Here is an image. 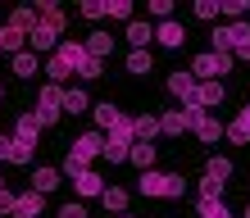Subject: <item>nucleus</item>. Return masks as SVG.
Listing matches in <instances>:
<instances>
[{
  "instance_id": "f257e3e1",
  "label": "nucleus",
  "mask_w": 250,
  "mask_h": 218,
  "mask_svg": "<svg viewBox=\"0 0 250 218\" xmlns=\"http://www.w3.org/2000/svg\"><path fill=\"white\" fill-rule=\"evenodd\" d=\"M137 191L141 196H155V200H178L182 191H187V178H182V173H141V178H137Z\"/></svg>"
},
{
  "instance_id": "f03ea898",
  "label": "nucleus",
  "mask_w": 250,
  "mask_h": 218,
  "mask_svg": "<svg viewBox=\"0 0 250 218\" xmlns=\"http://www.w3.org/2000/svg\"><path fill=\"white\" fill-rule=\"evenodd\" d=\"M96 155H105V137H100V132H82L78 141H73L68 159H64V178H78V173H86V164H91Z\"/></svg>"
},
{
  "instance_id": "7ed1b4c3",
  "label": "nucleus",
  "mask_w": 250,
  "mask_h": 218,
  "mask_svg": "<svg viewBox=\"0 0 250 218\" xmlns=\"http://www.w3.org/2000/svg\"><path fill=\"white\" fill-rule=\"evenodd\" d=\"M232 68V55H196V64H191V78H196V82H218V78H223V73Z\"/></svg>"
},
{
  "instance_id": "20e7f679",
  "label": "nucleus",
  "mask_w": 250,
  "mask_h": 218,
  "mask_svg": "<svg viewBox=\"0 0 250 218\" xmlns=\"http://www.w3.org/2000/svg\"><path fill=\"white\" fill-rule=\"evenodd\" d=\"M60 32H64V23L41 19V23L32 27V37H27V46H32V50H60Z\"/></svg>"
},
{
  "instance_id": "39448f33",
  "label": "nucleus",
  "mask_w": 250,
  "mask_h": 218,
  "mask_svg": "<svg viewBox=\"0 0 250 218\" xmlns=\"http://www.w3.org/2000/svg\"><path fill=\"white\" fill-rule=\"evenodd\" d=\"M55 55H60V59H64L73 73H78V78L86 73V64H91V55H86V41H60V50H55Z\"/></svg>"
},
{
  "instance_id": "423d86ee",
  "label": "nucleus",
  "mask_w": 250,
  "mask_h": 218,
  "mask_svg": "<svg viewBox=\"0 0 250 218\" xmlns=\"http://www.w3.org/2000/svg\"><path fill=\"white\" fill-rule=\"evenodd\" d=\"M196 86H200V82L191 78V73H173V78H168V91L178 96L182 105H191V100H196Z\"/></svg>"
},
{
  "instance_id": "0eeeda50",
  "label": "nucleus",
  "mask_w": 250,
  "mask_h": 218,
  "mask_svg": "<svg viewBox=\"0 0 250 218\" xmlns=\"http://www.w3.org/2000/svg\"><path fill=\"white\" fill-rule=\"evenodd\" d=\"M191 105H200V109L223 105V82H200V86H196V100H191Z\"/></svg>"
},
{
  "instance_id": "6e6552de",
  "label": "nucleus",
  "mask_w": 250,
  "mask_h": 218,
  "mask_svg": "<svg viewBox=\"0 0 250 218\" xmlns=\"http://www.w3.org/2000/svg\"><path fill=\"white\" fill-rule=\"evenodd\" d=\"M155 41H159V46H168V50H178L182 41H187V32H182V23H173V19H168V23H159V27H155Z\"/></svg>"
},
{
  "instance_id": "1a4fd4ad",
  "label": "nucleus",
  "mask_w": 250,
  "mask_h": 218,
  "mask_svg": "<svg viewBox=\"0 0 250 218\" xmlns=\"http://www.w3.org/2000/svg\"><path fill=\"white\" fill-rule=\"evenodd\" d=\"M86 55H91V59H109L114 55V37L109 32H91L86 37Z\"/></svg>"
},
{
  "instance_id": "9d476101",
  "label": "nucleus",
  "mask_w": 250,
  "mask_h": 218,
  "mask_svg": "<svg viewBox=\"0 0 250 218\" xmlns=\"http://www.w3.org/2000/svg\"><path fill=\"white\" fill-rule=\"evenodd\" d=\"M60 178H64L60 168H46V164H41V168L32 173V191H41V196H46V191H55V186H60Z\"/></svg>"
},
{
  "instance_id": "9b49d317",
  "label": "nucleus",
  "mask_w": 250,
  "mask_h": 218,
  "mask_svg": "<svg viewBox=\"0 0 250 218\" xmlns=\"http://www.w3.org/2000/svg\"><path fill=\"white\" fill-rule=\"evenodd\" d=\"M150 37H155V27H150V23H141V19H132V23H127V41H132V50H146V46H150Z\"/></svg>"
},
{
  "instance_id": "f8f14e48",
  "label": "nucleus",
  "mask_w": 250,
  "mask_h": 218,
  "mask_svg": "<svg viewBox=\"0 0 250 218\" xmlns=\"http://www.w3.org/2000/svg\"><path fill=\"white\" fill-rule=\"evenodd\" d=\"M73 186H78V196H105V182H100V173H78V178H73Z\"/></svg>"
},
{
  "instance_id": "ddd939ff",
  "label": "nucleus",
  "mask_w": 250,
  "mask_h": 218,
  "mask_svg": "<svg viewBox=\"0 0 250 218\" xmlns=\"http://www.w3.org/2000/svg\"><path fill=\"white\" fill-rule=\"evenodd\" d=\"M37 214H41V191H23L14 205V218H37Z\"/></svg>"
},
{
  "instance_id": "4468645a",
  "label": "nucleus",
  "mask_w": 250,
  "mask_h": 218,
  "mask_svg": "<svg viewBox=\"0 0 250 218\" xmlns=\"http://www.w3.org/2000/svg\"><path fill=\"white\" fill-rule=\"evenodd\" d=\"M159 127H164L168 137H182L191 123H187V114H182V109H168V114H159Z\"/></svg>"
},
{
  "instance_id": "2eb2a0df",
  "label": "nucleus",
  "mask_w": 250,
  "mask_h": 218,
  "mask_svg": "<svg viewBox=\"0 0 250 218\" xmlns=\"http://www.w3.org/2000/svg\"><path fill=\"white\" fill-rule=\"evenodd\" d=\"M109 141H123V145H137V119H119L109 127Z\"/></svg>"
},
{
  "instance_id": "dca6fc26",
  "label": "nucleus",
  "mask_w": 250,
  "mask_h": 218,
  "mask_svg": "<svg viewBox=\"0 0 250 218\" xmlns=\"http://www.w3.org/2000/svg\"><path fill=\"white\" fill-rule=\"evenodd\" d=\"M132 164H137L141 173H150L155 168V145L150 141H137V145H132Z\"/></svg>"
},
{
  "instance_id": "f3484780",
  "label": "nucleus",
  "mask_w": 250,
  "mask_h": 218,
  "mask_svg": "<svg viewBox=\"0 0 250 218\" xmlns=\"http://www.w3.org/2000/svg\"><path fill=\"white\" fill-rule=\"evenodd\" d=\"M37 105H46V109H60V114H64V86L46 82V86H41V96H37Z\"/></svg>"
},
{
  "instance_id": "a211bd4d",
  "label": "nucleus",
  "mask_w": 250,
  "mask_h": 218,
  "mask_svg": "<svg viewBox=\"0 0 250 218\" xmlns=\"http://www.w3.org/2000/svg\"><path fill=\"white\" fill-rule=\"evenodd\" d=\"M205 178H214V182H228V178H232V159H228V155H214L209 164H205Z\"/></svg>"
},
{
  "instance_id": "6ab92c4d",
  "label": "nucleus",
  "mask_w": 250,
  "mask_h": 218,
  "mask_svg": "<svg viewBox=\"0 0 250 218\" xmlns=\"http://www.w3.org/2000/svg\"><path fill=\"white\" fill-rule=\"evenodd\" d=\"M23 46H27V32H19V27H5V32H0V50L23 55Z\"/></svg>"
},
{
  "instance_id": "aec40b11",
  "label": "nucleus",
  "mask_w": 250,
  "mask_h": 218,
  "mask_svg": "<svg viewBox=\"0 0 250 218\" xmlns=\"http://www.w3.org/2000/svg\"><path fill=\"white\" fill-rule=\"evenodd\" d=\"M41 19H37V9H14L9 14V27H19V32H27V37H32V27H37Z\"/></svg>"
},
{
  "instance_id": "412c9836",
  "label": "nucleus",
  "mask_w": 250,
  "mask_h": 218,
  "mask_svg": "<svg viewBox=\"0 0 250 218\" xmlns=\"http://www.w3.org/2000/svg\"><path fill=\"white\" fill-rule=\"evenodd\" d=\"M196 137H200V141H218V137H228V127L218 123V119H209V114H205L200 127H196Z\"/></svg>"
},
{
  "instance_id": "4be33fe9",
  "label": "nucleus",
  "mask_w": 250,
  "mask_h": 218,
  "mask_svg": "<svg viewBox=\"0 0 250 218\" xmlns=\"http://www.w3.org/2000/svg\"><path fill=\"white\" fill-rule=\"evenodd\" d=\"M86 105H91V100H86L82 86H68V91H64V114H82Z\"/></svg>"
},
{
  "instance_id": "5701e85b",
  "label": "nucleus",
  "mask_w": 250,
  "mask_h": 218,
  "mask_svg": "<svg viewBox=\"0 0 250 218\" xmlns=\"http://www.w3.org/2000/svg\"><path fill=\"white\" fill-rule=\"evenodd\" d=\"M159 132H164V127H159L155 114H141V119H137V141H155Z\"/></svg>"
},
{
  "instance_id": "b1692460",
  "label": "nucleus",
  "mask_w": 250,
  "mask_h": 218,
  "mask_svg": "<svg viewBox=\"0 0 250 218\" xmlns=\"http://www.w3.org/2000/svg\"><path fill=\"white\" fill-rule=\"evenodd\" d=\"M37 132H41L37 114H23V119H19V132H14V137H19V141H27V145H37Z\"/></svg>"
},
{
  "instance_id": "393cba45",
  "label": "nucleus",
  "mask_w": 250,
  "mask_h": 218,
  "mask_svg": "<svg viewBox=\"0 0 250 218\" xmlns=\"http://www.w3.org/2000/svg\"><path fill=\"white\" fill-rule=\"evenodd\" d=\"M100 200H105V209H114V214L127 209V191H123V186H105V196H100Z\"/></svg>"
},
{
  "instance_id": "a878e982",
  "label": "nucleus",
  "mask_w": 250,
  "mask_h": 218,
  "mask_svg": "<svg viewBox=\"0 0 250 218\" xmlns=\"http://www.w3.org/2000/svg\"><path fill=\"white\" fill-rule=\"evenodd\" d=\"M32 73H37V55H32V50L14 55V78H32Z\"/></svg>"
},
{
  "instance_id": "bb28decb",
  "label": "nucleus",
  "mask_w": 250,
  "mask_h": 218,
  "mask_svg": "<svg viewBox=\"0 0 250 218\" xmlns=\"http://www.w3.org/2000/svg\"><path fill=\"white\" fill-rule=\"evenodd\" d=\"M27 159H32V145L14 137V141H9V155H5V164H27Z\"/></svg>"
},
{
  "instance_id": "cd10ccee",
  "label": "nucleus",
  "mask_w": 250,
  "mask_h": 218,
  "mask_svg": "<svg viewBox=\"0 0 250 218\" xmlns=\"http://www.w3.org/2000/svg\"><path fill=\"white\" fill-rule=\"evenodd\" d=\"M127 68H132V73H150V68H155L150 50H132V55H127Z\"/></svg>"
},
{
  "instance_id": "c85d7f7f",
  "label": "nucleus",
  "mask_w": 250,
  "mask_h": 218,
  "mask_svg": "<svg viewBox=\"0 0 250 218\" xmlns=\"http://www.w3.org/2000/svg\"><path fill=\"white\" fill-rule=\"evenodd\" d=\"M46 73H50V82H55V86H60L64 78H73V68H68V64L60 59V55H50V64H46Z\"/></svg>"
},
{
  "instance_id": "c756f323",
  "label": "nucleus",
  "mask_w": 250,
  "mask_h": 218,
  "mask_svg": "<svg viewBox=\"0 0 250 218\" xmlns=\"http://www.w3.org/2000/svg\"><path fill=\"white\" fill-rule=\"evenodd\" d=\"M105 159H109V164H123V159H132V145H123V141H105Z\"/></svg>"
},
{
  "instance_id": "7c9ffc66",
  "label": "nucleus",
  "mask_w": 250,
  "mask_h": 218,
  "mask_svg": "<svg viewBox=\"0 0 250 218\" xmlns=\"http://www.w3.org/2000/svg\"><path fill=\"white\" fill-rule=\"evenodd\" d=\"M200 218H232V209L223 200H200Z\"/></svg>"
},
{
  "instance_id": "2f4dec72",
  "label": "nucleus",
  "mask_w": 250,
  "mask_h": 218,
  "mask_svg": "<svg viewBox=\"0 0 250 218\" xmlns=\"http://www.w3.org/2000/svg\"><path fill=\"white\" fill-rule=\"evenodd\" d=\"M105 9H109V19L132 23V0H105Z\"/></svg>"
},
{
  "instance_id": "473e14b6",
  "label": "nucleus",
  "mask_w": 250,
  "mask_h": 218,
  "mask_svg": "<svg viewBox=\"0 0 250 218\" xmlns=\"http://www.w3.org/2000/svg\"><path fill=\"white\" fill-rule=\"evenodd\" d=\"M119 119H123V114H119V109H114V105H109V100H105V105H96V123H100V127H114V123H119Z\"/></svg>"
},
{
  "instance_id": "72a5a7b5",
  "label": "nucleus",
  "mask_w": 250,
  "mask_h": 218,
  "mask_svg": "<svg viewBox=\"0 0 250 218\" xmlns=\"http://www.w3.org/2000/svg\"><path fill=\"white\" fill-rule=\"evenodd\" d=\"M37 14H41V19H50V23H64V9L55 5V0H41V5H37Z\"/></svg>"
},
{
  "instance_id": "f704fd0d",
  "label": "nucleus",
  "mask_w": 250,
  "mask_h": 218,
  "mask_svg": "<svg viewBox=\"0 0 250 218\" xmlns=\"http://www.w3.org/2000/svg\"><path fill=\"white\" fill-rule=\"evenodd\" d=\"M78 14L82 19H100V14H109V9H105V0H86V5H78Z\"/></svg>"
},
{
  "instance_id": "c9c22d12",
  "label": "nucleus",
  "mask_w": 250,
  "mask_h": 218,
  "mask_svg": "<svg viewBox=\"0 0 250 218\" xmlns=\"http://www.w3.org/2000/svg\"><path fill=\"white\" fill-rule=\"evenodd\" d=\"M214 14H223L218 0H196V19H214Z\"/></svg>"
},
{
  "instance_id": "e433bc0d",
  "label": "nucleus",
  "mask_w": 250,
  "mask_h": 218,
  "mask_svg": "<svg viewBox=\"0 0 250 218\" xmlns=\"http://www.w3.org/2000/svg\"><path fill=\"white\" fill-rule=\"evenodd\" d=\"M223 14L228 19H241V14H250V0H223Z\"/></svg>"
},
{
  "instance_id": "4c0bfd02",
  "label": "nucleus",
  "mask_w": 250,
  "mask_h": 218,
  "mask_svg": "<svg viewBox=\"0 0 250 218\" xmlns=\"http://www.w3.org/2000/svg\"><path fill=\"white\" fill-rule=\"evenodd\" d=\"M228 141L232 145H250V132H246L241 123H228Z\"/></svg>"
},
{
  "instance_id": "58836bf2",
  "label": "nucleus",
  "mask_w": 250,
  "mask_h": 218,
  "mask_svg": "<svg viewBox=\"0 0 250 218\" xmlns=\"http://www.w3.org/2000/svg\"><path fill=\"white\" fill-rule=\"evenodd\" d=\"M60 218H91V214H86V205H82V200H68V205L60 209Z\"/></svg>"
},
{
  "instance_id": "ea45409f",
  "label": "nucleus",
  "mask_w": 250,
  "mask_h": 218,
  "mask_svg": "<svg viewBox=\"0 0 250 218\" xmlns=\"http://www.w3.org/2000/svg\"><path fill=\"white\" fill-rule=\"evenodd\" d=\"M150 14L159 23H168V14H173V0H150Z\"/></svg>"
},
{
  "instance_id": "a19ab883",
  "label": "nucleus",
  "mask_w": 250,
  "mask_h": 218,
  "mask_svg": "<svg viewBox=\"0 0 250 218\" xmlns=\"http://www.w3.org/2000/svg\"><path fill=\"white\" fill-rule=\"evenodd\" d=\"M55 119H60V109H46V105H37V123H41V127H50Z\"/></svg>"
},
{
  "instance_id": "79ce46f5",
  "label": "nucleus",
  "mask_w": 250,
  "mask_h": 218,
  "mask_svg": "<svg viewBox=\"0 0 250 218\" xmlns=\"http://www.w3.org/2000/svg\"><path fill=\"white\" fill-rule=\"evenodd\" d=\"M232 59H246V64H250V32H246V37L237 41V50H232Z\"/></svg>"
},
{
  "instance_id": "37998d69",
  "label": "nucleus",
  "mask_w": 250,
  "mask_h": 218,
  "mask_svg": "<svg viewBox=\"0 0 250 218\" xmlns=\"http://www.w3.org/2000/svg\"><path fill=\"white\" fill-rule=\"evenodd\" d=\"M14 205H19V196H9V191H0V214H14Z\"/></svg>"
},
{
  "instance_id": "c03bdc74",
  "label": "nucleus",
  "mask_w": 250,
  "mask_h": 218,
  "mask_svg": "<svg viewBox=\"0 0 250 218\" xmlns=\"http://www.w3.org/2000/svg\"><path fill=\"white\" fill-rule=\"evenodd\" d=\"M241 127H246V132H250V105H241V119H237Z\"/></svg>"
},
{
  "instance_id": "a18cd8bd",
  "label": "nucleus",
  "mask_w": 250,
  "mask_h": 218,
  "mask_svg": "<svg viewBox=\"0 0 250 218\" xmlns=\"http://www.w3.org/2000/svg\"><path fill=\"white\" fill-rule=\"evenodd\" d=\"M9 141H14V137H0V159H5V155H9Z\"/></svg>"
},
{
  "instance_id": "49530a36",
  "label": "nucleus",
  "mask_w": 250,
  "mask_h": 218,
  "mask_svg": "<svg viewBox=\"0 0 250 218\" xmlns=\"http://www.w3.org/2000/svg\"><path fill=\"white\" fill-rule=\"evenodd\" d=\"M0 109H5V86H0Z\"/></svg>"
},
{
  "instance_id": "de8ad7c7",
  "label": "nucleus",
  "mask_w": 250,
  "mask_h": 218,
  "mask_svg": "<svg viewBox=\"0 0 250 218\" xmlns=\"http://www.w3.org/2000/svg\"><path fill=\"white\" fill-rule=\"evenodd\" d=\"M246 218H250V205H246Z\"/></svg>"
},
{
  "instance_id": "09e8293b",
  "label": "nucleus",
  "mask_w": 250,
  "mask_h": 218,
  "mask_svg": "<svg viewBox=\"0 0 250 218\" xmlns=\"http://www.w3.org/2000/svg\"><path fill=\"white\" fill-rule=\"evenodd\" d=\"M119 218H132V214H119Z\"/></svg>"
},
{
  "instance_id": "8fccbe9b",
  "label": "nucleus",
  "mask_w": 250,
  "mask_h": 218,
  "mask_svg": "<svg viewBox=\"0 0 250 218\" xmlns=\"http://www.w3.org/2000/svg\"><path fill=\"white\" fill-rule=\"evenodd\" d=\"M0 191H5V186H0Z\"/></svg>"
},
{
  "instance_id": "3c124183",
  "label": "nucleus",
  "mask_w": 250,
  "mask_h": 218,
  "mask_svg": "<svg viewBox=\"0 0 250 218\" xmlns=\"http://www.w3.org/2000/svg\"><path fill=\"white\" fill-rule=\"evenodd\" d=\"M0 32H5V27H0Z\"/></svg>"
}]
</instances>
